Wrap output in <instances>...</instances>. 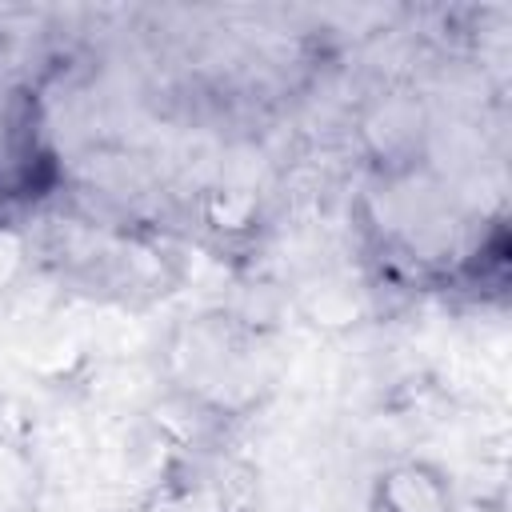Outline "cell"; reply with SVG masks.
I'll use <instances>...</instances> for the list:
<instances>
[{
    "instance_id": "cell-1",
    "label": "cell",
    "mask_w": 512,
    "mask_h": 512,
    "mask_svg": "<svg viewBox=\"0 0 512 512\" xmlns=\"http://www.w3.org/2000/svg\"><path fill=\"white\" fill-rule=\"evenodd\" d=\"M376 512H456L452 476L432 460H396L372 484Z\"/></svg>"
},
{
    "instance_id": "cell-2",
    "label": "cell",
    "mask_w": 512,
    "mask_h": 512,
    "mask_svg": "<svg viewBox=\"0 0 512 512\" xmlns=\"http://www.w3.org/2000/svg\"><path fill=\"white\" fill-rule=\"evenodd\" d=\"M364 136L376 148V156H384V160L412 156L424 140V112H420V104L392 96L364 120Z\"/></svg>"
},
{
    "instance_id": "cell-3",
    "label": "cell",
    "mask_w": 512,
    "mask_h": 512,
    "mask_svg": "<svg viewBox=\"0 0 512 512\" xmlns=\"http://www.w3.org/2000/svg\"><path fill=\"white\" fill-rule=\"evenodd\" d=\"M256 216H260V204H256V196H252L248 188L220 184V188H212V192L204 196V220H208L216 232H224V236L248 232V228L256 224Z\"/></svg>"
},
{
    "instance_id": "cell-4",
    "label": "cell",
    "mask_w": 512,
    "mask_h": 512,
    "mask_svg": "<svg viewBox=\"0 0 512 512\" xmlns=\"http://www.w3.org/2000/svg\"><path fill=\"white\" fill-rule=\"evenodd\" d=\"M160 512H232V500L212 480H188L160 504Z\"/></svg>"
},
{
    "instance_id": "cell-5",
    "label": "cell",
    "mask_w": 512,
    "mask_h": 512,
    "mask_svg": "<svg viewBox=\"0 0 512 512\" xmlns=\"http://www.w3.org/2000/svg\"><path fill=\"white\" fill-rule=\"evenodd\" d=\"M24 260H28V240H24V232L12 228V224H0V296L20 280Z\"/></svg>"
}]
</instances>
